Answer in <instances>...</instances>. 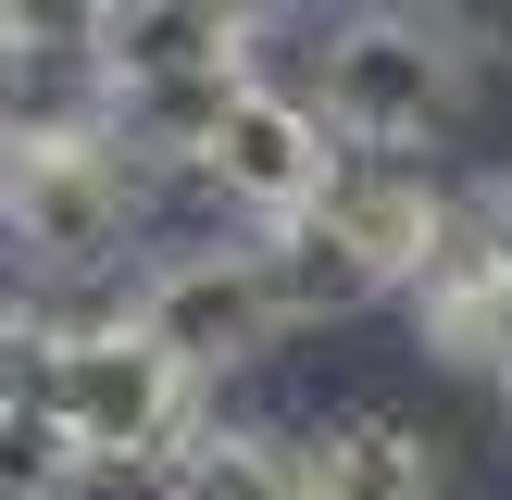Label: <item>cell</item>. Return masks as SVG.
Segmentation results:
<instances>
[{"instance_id": "cell-13", "label": "cell", "mask_w": 512, "mask_h": 500, "mask_svg": "<svg viewBox=\"0 0 512 500\" xmlns=\"http://www.w3.org/2000/svg\"><path fill=\"white\" fill-rule=\"evenodd\" d=\"M475 225H488V250L512 263V175H488V188H475Z\"/></svg>"}, {"instance_id": "cell-5", "label": "cell", "mask_w": 512, "mask_h": 500, "mask_svg": "<svg viewBox=\"0 0 512 500\" xmlns=\"http://www.w3.org/2000/svg\"><path fill=\"white\" fill-rule=\"evenodd\" d=\"M338 125H325V100H300V88H263L250 75L238 88V113L213 125V150H200V175H213V200L238 225H288V213H313L325 188H338Z\"/></svg>"}, {"instance_id": "cell-1", "label": "cell", "mask_w": 512, "mask_h": 500, "mask_svg": "<svg viewBox=\"0 0 512 500\" xmlns=\"http://www.w3.org/2000/svg\"><path fill=\"white\" fill-rule=\"evenodd\" d=\"M163 225V150L125 125H63V138L0 150V238L25 275H113Z\"/></svg>"}, {"instance_id": "cell-14", "label": "cell", "mask_w": 512, "mask_h": 500, "mask_svg": "<svg viewBox=\"0 0 512 500\" xmlns=\"http://www.w3.org/2000/svg\"><path fill=\"white\" fill-rule=\"evenodd\" d=\"M488 375L512 388V288H500V338H488Z\"/></svg>"}, {"instance_id": "cell-2", "label": "cell", "mask_w": 512, "mask_h": 500, "mask_svg": "<svg viewBox=\"0 0 512 500\" xmlns=\"http://www.w3.org/2000/svg\"><path fill=\"white\" fill-rule=\"evenodd\" d=\"M313 100L350 150H438L475 113V38L450 13H425V0L338 13L313 50Z\"/></svg>"}, {"instance_id": "cell-10", "label": "cell", "mask_w": 512, "mask_h": 500, "mask_svg": "<svg viewBox=\"0 0 512 500\" xmlns=\"http://www.w3.org/2000/svg\"><path fill=\"white\" fill-rule=\"evenodd\" d=\"M88 475L100 463L75 450V425L50 413V400H38V413H0V500H75Z\"/></svg>"}, {"instance_id": "cell-6", "label": "cell", "mask_w": 512, "mask_h": 500, "mask_svg": "<svg viewBox=\"0 0 512 500\" xmlns=\"http://www.w3.org/2000/svg\"><path fill=\"white\" fill-rule=\"evenodd\" d=\"M263 0H113L100 25V75L125 88H188V75H250Z\"/></svg>"}, {"instance_id": "cell-8", "label": "cell", "mask_w": 512, "mask_h": 500, "mask_svg": "<svg viewBox=\"0 0 512 500\" xmlns=\"http://www.w3.org/2000/svg\"><path fill=\"white\" fill-rule=\"evenodd\" d=\"M263 263H275V300H288V325H338V313H363V300H400L388 275H375V250L350 238L338 213H288V225H263Z\"/></svg>"}, {"instance_id": "cell-9", "label": "cell", "mask_w": 512, "mask_h": 500, "mask_svg": "<svg viewBox=\"0 0 512 500\" xmlns=\"http://www.w3.org/2000/svg\"><path fill=\"white\" fill-rule=\"evenodd\" d=\"M163 500H313V475H300V438L275 425H200L163 463Z\"/></svg>"}, {"instance_id": "cell-12", "label": "cell", "mask_w": 512, "mask_h": 500, "mask_svg": "<svg viewBox=\"0 0 512 500\" xmlns=\"http://www.w3.org/2000/svg\"><path fill=\"white\" fill-rule=\"evenodd\" d=\"M0 25L38 50H100V25H113V0H0Z\"/></svg>"}, {"instance_id": "cell-15", "label": "cell", "mask_w": 512, "mask_h": 500, "mask_svg": "<svg viewBox=\"0 0 512 500\" xmlns=\"http://www.w3.org/2000/svg\"><path fill=\"white\" fill-rule=\"evenodd\" d=\"M425 13H450V0H425Z\"/></svg>"}, {"instance_id": "cell-11", "label": "cell", "mask_w": 512, "mask_h": 500, "mask_svg": "<svg viewBox=\"0 0 512 500\" xmlns=\"http://www.w3.org/2000/svg\"><path fill=\"white\" fill-rule=\"evenodd\" d=\"M50 313H0V413H38L50 400Z\"/></svg>"}, {"instance_id": "cell-3", "label": "cell", "mask_w": 512, "mask_h": 500, "mask_svg": "<svg viewBox=\"0 0 512 500\" xmlns=\"http://www.w3.org/2000/svg\"><path fill=\"white\" fill-rule=\"evenodd\" d=\"M50 413L75 425V450H88L100 475H163L175 450L200 438V375L175 363L163 338H150L138 313H88L50 338Z\"/></svg>"}, {"instance_id": "cell-7", "label": "cell", "mask_w": 512, "mask_h": 500, "mask_svg": "<svg viewBox=\"0 0 512 500\" xmlns=\"http://www.w3.org/2000/svg\"><path fill=\"white\" fill-rule=\"evenodd\" d=\"M300 475H313V500H438V438L363 400L300 438Z\"/></svg>"}, {"instance_id": "cell-4", "label": "cell", "mask_w": 512, "mask_h": 500, "mask_svg": "<svg viewBox=\"0 0 512 500\" xmlns=\"http://www.w3.org/2000/svg\"><path fill=\"white\" fill-rule=\"evenodd\" d=\"M125 313H138L150 338H163L175 363L200 375V388H225L238 363H263V350L288 338V300H275L263 238H200V250H163V263L138 275V300H125Z\"/></svg>"}]
</instances>
